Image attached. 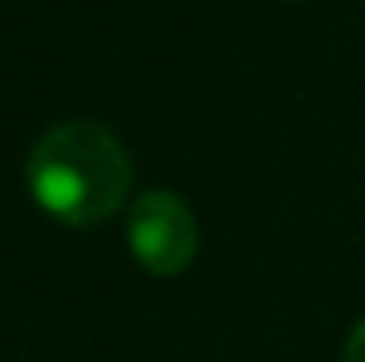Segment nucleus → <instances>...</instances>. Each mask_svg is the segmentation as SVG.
<instances>
[{"label":"nucleus","mask_w":365,"mask_h":362,"mask_svg":"<svg viewBox=\"0 0 365 362\" xmlns=\"http://www.w3.org/2000/svg\"><path fill=\"white\" fill-rule=\"evenodd\" d=\"M344 362H365V320H359L344 341Z\"/></svg>","instance_id":"obj_3"},{"label":"nucleus","mask_w":365,"mask_h":362,"mask_svg":"<svg viewBox=\"0 0 365 362\" xmlns=\"http://www.w3.org/2000/svg\"><path fill=\"white\" fill-rule=\"evenodd\" d=\"M32 199L68 228L110 221L131 192V160L124 142L100 121H64L29 153Z\"/></svg>","instance_id":"obj_1"},{"label":"nucleus","mask_w":365,"mask_h":362,"mask_svg":"<svg viewBox=\"0 0 365 362\" xmlns=\"http://www.w3.org/2000/svg\"><path fill=\"white\" fill-rule=\"evenodd\" d=\"M128 245L145 273L178 277L199 252V221L178 192L149 188L128 210Z\"/></svg>","instance_id":"obj_2"}]
</instances>
